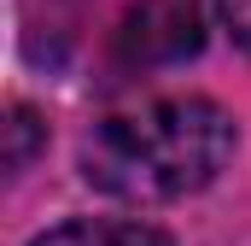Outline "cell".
Instances as JSON below:
<instances>
[{
	"mask_svg": "<svg viewBox=\"0 0 251 246\" xmlns=\"http://www.w3.org/2000/svg\"><path fill=\"white\" fill-rule=\"evenodd\" d=\"M234 153V118L216 100H152L140 112L105 118L82 147V176L111 199H181L216 182Z\"/></svg>",
	"mask_w": 251,
	"mask_h": 246,
	"instance_id": "6da1fadb",
	"label": "cell"
},
{
	"mask_svg": "<svg viewBox=\"0 0 251 246\" xmlns=\"http://www.w3.org/2000/svg\"><path fill=\"white\" fill-rule=\"evenodd\" d=\"M204 47V6L199 0H140L117 30L123 64H181Z\"/></svg>",
	"mask_w": 251,
	"mask_h": 246,
	"instance_id": "7a4b0ae2",
	"label": "cell"
},
{
	"mask_svg": "<svg viewBox=\"0 0 251 246\" xmlns=\"http://www.w3.org/2000/svg\"><path fill=\"white\" fill-rule=\"evenodd\" d=\"M29 246H176V241L140 217H70L59 229L35 235Z\"/></svg>",
	"mask_w": 251,
	"mask_h": 246,
	"instance_id": "3957f363",
	"label": "cell"
},
{
	"mask_svg": "<svg viewBox=\"0 0 251 246\" xmlns=\"http://www.w3.org/2000/svg\"><path fill=\"white\" fill-rule=\"evenodd\" d=\"M6 170H24L29 164V153H35V141H41V123L35 112H24V106H12V123H6Z\"/></svg>",
	"mask_w": 251,
	"mask_h": 246,
	"instance_id": "277c9868",
	"label": "cell"
},
{
	"mask_svg": "<svg viewBox=\"0 0 251 246\" xmlns=\"http://www.w3.org/2000/svg\"><path fill=\"white\" fill-rule=\"evenodd\" d=\"M210 6H216L222 30H228V35H234V41L251 53V0H210Z\"/></svg>",
	"mask_w": 251,
	"mask_h": 246,
	"instance_id": "5b68a950",
	"label": "cell"
}]
</instances>
